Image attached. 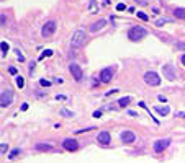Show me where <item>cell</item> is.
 <instances>
[{"mask_svg":"<svg viewBox=\"0 0 185 163\" xmlns=\"http://www.w3.org/2000/svg\"><path fill=\"white\" fill-rule=\"evenodd\" d=\"M28 109V103H23V104H21V111H26Z\"/></svg>","mask_w":185,"mask_h":163,"instance_id":"cell-35","label":"cell"},{"mask_svg":"<svg viewBox=\"0 0 185 163\" xmlns=\"http://www.w3.org/2000/svg\"><path fill=\"white\" fill-rule=\"evenodd\" d=\"M170 20H167V18H159V20L156 21V26H162V24H167Z\"/></svg>","mask_w":185,"mask_h":163,"instance_id":"cell-24","label":"cell"},{"mask_svg":"<svg viewBox=\"0 0 185 163\" xmlns=\"http://www.w3.org/2000/svg\"><path fill=\"white\" fill-rule=\"evenodd\" d=\"M8 72L12 73V75H17V73H18V70H17V67H10V69H8Z\"/></svg>","mask_w":185,"mask_h":163,"instance_id":"cell-31","label":"cell"},{"mask_svg":"<svg viewBox=\"0 0 185 163\" xmlns=\"http://www.w3.org/2000/svg\"><path fill=\"white\" fill-rule=\"evenodd\" d=\"M39 83H41L43 86H51V82L46 80V78H41V80H39Z\"/></svg>","mask_w":185,"mask_h":163,"instance_id":"cell-27","label":"cell"},{"mask_svg":"<svg viewBox=\"0 0 185 163\" xmlns=\"http://www.w3.org/2000/svg\"><path fill=\"white\" fill-rule=\"evenodd\" d=\"M94 3H95V0H90V8L94 7Z\"/></svg>","mask_w":185,"mask_h":163,"instance_id":"cell-41","label":"cell"},{"mask_svg":"<svg viewBox=\"0 0 185 163\" xmlns=\"http://www.w3.org/2000/svg\"><path fill=\"white\" fill-rule=\"evenodd\" d=\"M62 147H64V150H67V152H74L79 148V143L74 139H66V140L62 142Z\"/></svg>","mask_w":185,"mask_h":163,"instance_id":"cell-9","label":"cell"},{"mask_svg":"<svg viewBox=\"0 0 185 163\" xmlns=\"http://www.w3.org/2000/svg\"><path fill=\"white\" fill-rule=\"evenodd\" d=\"M69 72L72 73V77H74L75 82H82L84 78V72H82V67L77 64H70L69 65Z\"/></svg>","mask_w":185,"mask_h":163,"instance_id":"cell-6","label":"cell"},{"mask_svg":"<svg viewBox=\"0 0 185 163\" xmlns=\"http://www.w3.org/2000/svg\"><path fill=\"white\" fill-rule=\"evenodd\" d=\"M180 61H182V64L185 65V54H182V59H180Z\"/></svg>","mask_w":185,"mask_h":163,"instance_id":"cell-40","label":"cell"},{"mask_svg":"<svg viewBox=\"0 0 185 163\" xmlns=\"http://www.w3.org/2000/svg\"><path fill=\"white\" fill-rule=\"evenodd\" d=\"M54 82H56V83H59V85H61V83H62V82H64V80H62V78H56V80H54Z\"/></svg>","mask_w":185,"mask_h":163,"instance_id":"cell-39","label":"cell"},{"mask_svg":"<svg viewBox=\"0 0 185 163\" xmlns=\"http://www.w3.org/2000/svg\"><path fill=\"white\" fill-rule=\"evenodd\" d=\"M162 72H164V77L167 78V80H170V82H174L177 78L175 70H174L172 65H164V67H162Z\"/></svg>","mask_w":185,"mask_h":163,"instance_id":"cell-10","label":"cell"},{"mask_svg":"<svg viewBox=\"0 0 185 163\" xmlns=\"http://www.w3.org/2000/svg\"><path fill=\"white\" fill-rule=\"evenodd\" d=\"M175 49H182V51H185V42H175Z\"/></svg>","mask_w":185,"mask_h":163,"instance_id":"cell-28","label":"cell"},{"mask_svg":"<svg viewBox=\"0 0 185 163\" xmlns=\"http://www.w3.org/2000/svg\"><path fill=\"white\" fill-rule=\"evenodd\" d=\"M136 2H138L139 5H146V0H136Z\"/></svg>","mask_w":185,"mask_h":163,"instance_id":"cell-37","label":"cell"},{"mask_svg":"<svg viewBox=\"0 0 185 163\" xmlns=\"http://www.w3.org/2000/svg\"><path fill=\"white\" fill-rule=\"evenodd\" d=\"M0 49H2V57H5L7 52H8V44H7V41H2V42H0Z\"/></svg>","mask_w":185,"mask_h":163,"instance_id":"cell-17","label":"cell"},{"mask_svg":"<svg viewBox=\"0 0 185 163\" xmlns=\"http://www.w3.org/2000/svg\"><path fill=\"white\" fill-rule=\"evenodd\" d=\"M61 116H64V118H72L74 113H72V111H67L66 108H62V109H61Z\"/></svg>","mask_w":185,"mask_h":163,"instance_id":"cell-22","label":"cell"},{"mask_svg":"<svg viewBox=\"0 0 185 163\" xmlns=\"http://www.w3.org/2000/svg\"><path fill=\"white\" fill-rule=\"evenodd\" d=\"M120 139H121V142L123 143H133L136 140V135H134L133 130H123L121 135H120Z\"/></svg>","mask_w":185,"mask_h":163,"instance_id":"cell-8","label":"cell"},{"mask_svg":"<svg viewBox=\"0 0 185 163\" xmlns=\"http://www.w3.org/2000/svg\"><path fill=\"white\" fill-rule=\"evenodd\" d=\"M15 83H17L18 88H23V86H25V78L21 77V75H17V78H15Z\"/></svg>","mask_w":185,"mask_h":163,"instance_id":"cell-19","label":"cell"},{"mask_svg":"<svg viewBox=\"0 0 185 163\" xmlns=\"http://www.w3.org/2000/svg\"><path fill=\"white\" fill-rule=\"evenodd\" d=\"M139 106H141V108H143V109H146V111H148V113H149V116H151V119H152V121L156 122V124H159V119H156V118H154V116H152V114H151V111L148 109V106H146V103H144V101H139Z\"/></svg>","mask_w":185,"mask_h":163,"instance_id":"cell-18","label":"cell"},{"mask_svg":"<svg viewBox=\"0 0 185 163\" xmlns=\"http://www.w3.org/2000/svg\"><path fill=\"white\" fill-rule=\"evenodd\" d=\"M116 10H118V12H123V10H126V5L125 3H118L116 5Z\"/></svg>","mask_w":185,"mask_h":163,"instance_id":"cell-29","label":"cell"},{"mask_svg":"<svg viewBox=\"0 0 185 163\" xmlns=\"http://www.w3.org/2000/svg\"><path fill=\"white\" fill-rule=\"evenodd\" d=\"M105 24H107V20H103V18H100L98 21H95V23H92V26H90V31H92V33H97V31H100L102 28H105Z\"/></svg>","mask_w":185,"mask_h":163,"instance_id":"cell-13","label":"cell"},{"mask_svg":"<svg viewBox=\"0 0 185 163\" xmlns=\"http://www.w3.org/2000/svg\"><path fill=\"white\" fill-rule=\"evenodd\" d=\"M144 82L148 83V85H151V86H159L160 85V78H159V75H157L156 72H146L144 73Z\"/></svg>","mask_w":185,"mask_h":163,"instance_id":"cell-4","label":"cell"},{"mask_svg":"<svg viewBox=\"0 0 185 163\" xmlns=\"http://www.w3.org/2000/svg\"><path fill=\"white\" fill-rule=\"evenodd\" d=\"M34 148L38 152H53V145H49V143H36Z\"/></svg>","mask_w":185,"mask_h":163,"instance_id":"cell-14","label":"cell"},{"mask_svg":"<svg viewBox=\"0 0 185 163\" xmlns=\"http://www.w3.org/2000/svg\"><path fill=\"white\" fill-rule=\"evenodd\" d=\"M111 77H113V69H110V67H107V69H103L102 72H100V80H102V83H108V82L111 80Z\"/></svg>","mask_w":185,"mask_h":163,"instance_id":"cell-12","label":"cell"},{"mask_svg":"<svg viewBox=\"0 0 185 163\" xmlns=\"http://www.w3.org/2000/svg\"><path fill=\"white\" fill-rule=\"evenodd\" d=\"M174 15L177 18H180V20H185V8H175L174 10Z\"/></svg>","mask_w":185,"mask_h":163,"instance_id":"cell-16","label":"cell"},{"mask_svg":"<svg viewBox=\"0 0 185 163\" xmlns=\"http://www.w3.org/2000/svg\"><path fill=\"white\" fill-rule=\"evenodd\" d=\"M102 114H103V111H102V109H97V111H94V118H100Z\"/></svg>","mask_w":185,"mask_h":163,"instance_id":"cell-30","label":"cell"},{"mask_svg":"<svg viewBox=\"0 0 185 163\" xmlns=\"http://www.w3.org/2000/svg\"><path fill=\"white\" fill-rule=\"evenodd\" d=\"M129 101H131V98H129V96H125V98H120V100H118V104L125 108V106L129 104Z\"/></svg>","mask_w":185,"mask_h":163,"instance_id":"cell-20","label":"cell"},{"mask_svg":"<svg viewBox=\"0 0 185 163\" xmlns=\"http://www.w3.org/2000/svg\"><path fill=\"white\" fill-rule=\"evenodd\" d=\"M53 56V51L51 49H46V51H43V54L39 56V59H44V57H51Z\"/></svg>","mask_w":185,"mask_h":163,"instance_id":"cell-23","label":"cell"},{"mask_svg":"<svg viewBox=\"0 0 185 163\" xmlns=\"http://www.w3.org/2000/svg\"><path fill=\"white\" fill-rule=\"evenodd\" d=\"M87 41V34L84 29H75L72 33V38H70V47L72 49H80Z\"/></svg>","mask_w":185,"mask_h":163,"instance_id":"cell-1","label":"cell"},{"mask_svg":"<svg viewBox=\"0 0 185 163\" xmlns=\"http://www.w3.org/2000/svg\"><path fill=\"white\" fill-rule=\"evenodd\" d=\"M13 101V91L12 90H4L2 91V95H0V106L2 108H7V106H10Z\"/></svg>","mask_w":185,"mask_h":163,"instance_id":"cell-3","label":"cell"},{"mask_svg":"<svg viewBox=\"0 0 185 163\" xmlns=\"http://www.w3.org/2000/svg\"><path fill=\"white\" fill-rule=\"evenodd\" d=\"M128 114L129 116H138V113H134V111H128Z\"/></svg>","mask_w":185,"mask_h":163,"instance_id":"cell-38","label":"cell"},{"mask_svg":"<svg viewBox=\"0 0 185 163\" xmlns=\"http://www.w3.org/2000/svg\"><path fill=\"white\" fill-rule=\"evenodd\" d=\"M8 150V145H7V143L5 142H2L0 143V152H2V155H5V152Z\"/></svg>","mask_w":185,"mask_h":163,"instance_id":"cell-26","label":"cell"},{"mask_svg":"<svg viewBox=\"0 0 185 163\" xmlns=\"http://www.w3.org/2000/svg\"><path fill=\"white\" fill-rule=\"evenodd\" d=\"M0 21H2V26H5V23H7V20H5V15H4V13L0 15Z\"/></svg>","mask_w":185,"mask_h":163,"instance_id":"cell-32","label":"cell"},{"mask_svg":"<svg viewBox=\"0 0 185 163\" xmlns=\"http://www.w3.org/2000/svg\"><path fill=\"white\" fill-rule=\"evenodd\" d=\"M175 118H185V113H175Z\"/></svg>","mask_w":185,"mask_h":163,"instance_id":"cell-36","label":"cell"},{"mask_svg":"<svg viewBox=\"0 0 185 163\" xmlns=\"http://www.w3.org/2000/svg\"><path fill=\"white\" fill-rule=\"evenodd\" d=\"M97 140H98V143H102V145H108L111 140V135L108 130H102V132H98V135H97Z\"/></svg>","mask_w":185,"mask_h":163,"instance_id":"cell-11","label":"cell"},{"mask_svg":"<svg viewBox=\"0 0 185 163\" xmlns=\"http://www.w3.org/2000/svg\"><path fill=\"white\" fill-rule=\"evenodd\" d=\"M56 21L54 20H49V21H46L44 23V26H43V29H41V36L43 38H49L51 34H54V31H56Z\"/></svg>","mask_w":185,"mask_h":163,"instance_id":"cell-5","label":"cell"},{"mask_svg":"<svg viewBox=\"0 0 185 163\" xmlns=\"http://www.w3.org/2000/svg\"><path fill=\"white\" fill-rule=\"evenodd\" d=\"M20 148H13V150H12V153H10L8 155V158L10 160H15V158H17V157H18V155H20Z\"/></svg>","mask_w":185,"mask_h":163,"instance_id":"cell-21","label":"cell"},{"mask_svg":"<svg viewBox=\"0 0 185 163\" xmlns=\"http://www.w3.org/2000/svg\"><path fill=\"white\" fill-rule=\"evenodd\" d=\"M157 100H159V101H162V103H165V101H167L164 95H159V96H157Z\"/></svg>","mask_w":185,"mask_h":163,"instance_id":"cell-33","label":"cell"},{"mask_svg":"<svg viewBox=\"0 0 185 163\" xmlns=\"http://www.w3.org/2000/svg\"><path fill=\"white\" fill-rule=\"evenodd\" d=\"M154 109H156V113H159L160 116H167V114L170 113V108H169V106H156Z\"/></svg>","mask_w":185,"mask_h":163,"instance_id":"cell-15","label":"cell"},{"mask_svg":"<svg viewBox=\"0 0 185 163\" xmlns=\"http://www.w3.org/2000/svg\"><path fill=\"white\" fill-rule=\"evenodd\" d=\"M34 65H36L34 62H31V64H30V73H33V72H34Z\"/></svg>","mask_w":185,"mask_h":163,"instance_id":"cell-34","label":"cell"},{"mask_svg":"<svg viewBox=\"0 0 185 163\" xmlns=\"http://www.w3.org/2000/svg\"><path fill=\"white\" fill-rule=\"evenodd\" d=\"M136 15H138V18H141V20H143V21H148V20H149V16L146 15V13H144V12H138V13H136Z\"/></svg>","mask_w":185,"mask_h":163,"instance_id":"cell-25","label":"cell"},{"mask_svg":"<svg viewBox=\"0 0 185 163\" xmlns=\"http://www.w3.org/2000/svg\"><path fill=\"white\" fill-rule=\"evenodd\" d=\"M148 36V31L143 28V26H131L128 29V38L131 41H141Z\"/></svg>","mask_w":185,"mask_h":163,"instance_id":"cell-2","label":"cell"},{"mask_svg":"<svg viewBox=\"0 0 185 163\" xmlns=\"http://www.w3.org/2000/svg\"><path fill=\"white\" fill-rule=\"evenodd\" d=\"M170 145V139H160V140H156L154 142V152H162V150H165L167 147Z\"/></svg>","mask_w":185,"mask_h":163,"instance_id":"cell-7","label":"cell"}]
</instances>
